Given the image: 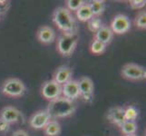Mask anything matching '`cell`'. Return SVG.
Segmentation results:
<instances>
[{"label":"cell","mask_w":146,"mask_h":136,"mask_svg":"<svg viewBox=\"0 0 146 136\" xmlns=\"http://www.w3.org/2000/svg\"><path fill=\"white\" fill-rule=\"evenodd\" d=\"M53 22L63 34H71L78 32L76 20L72 12L65 7H59L53 13Z\"/></svg>","instance_id":"cell-1"},{"label":"cell","mask_w":146,"mask_h":136,"mask_svg":"<svg viewBox=\"0 0 146 136\" xmlns=\"http://www.w3.org/2000/svg\"><path fill=\"white\" fill-rule=\"evenodd\" d=\"M75 110H76V107L74 102L61 96L49 102L46 112L50 115L51 119L56 120L71 116L74 113Z\"/></svg>","instance_id":"cell-2"},{"label":"cell","mask_w":146,"mask_h":136,"mask_svg":"<svg viewBox=\"0 0 146 136\" xmlns=\"http://www.w3.org/2000/svg\"><path fill=\"white\" fill-rule=\"evenodd\" d=\"M79 41L78 32L71 34H62L57 39L56 50L64 57L72 55Z\"/></svg>","instance_id":"cell-3"},{"label":"cell","mask_w":146,"mask_h":136,"mask_svg":"<svg viewBox=\"0 0 146 136\" xmlns=\"http://www.w3.org/2000/svg\"><path fill=\"white\" fill-rule=\"evenodd\" d=\"M2 94L7 97L18 98L26 92V85L18 78H8L2 84Z\"/></svg>","instance_id":"cell-4"},{"label":"cell","mask_w":146,"mask_h":136,"mask_svg":"<svg viewBox=\"0 0 146 136\" xmlns=\"http://www.w3.org/2000/svg\"><path fill=\"white\" fill-rule=\"evenodd\" d=\"M121 75L129 81H143L146 78V70L142 65L129 63L121 69Z\"/></svg>","instance_id":"cell-5"},{"label":"cell","mask_w":146,"mask_h":136,"mask_svg":"<svg viewBox=\"0 0 146 136\" xmlns=\"http://www.w3.org/2000/svg\"><path fill=\"white\" fill-rule=\"evenodd\" d=\"M41 94L46 100L51 102L62 96V85L54 82L53 79L48 80L42 84Z\"/></svg>","instance_id":"cell-6"},{"label":"cell","mask_w":146,"mask_h":136,"mask_svg":"<svg viewBox=\"0 0 146 136\" xmlns=\"http://www.w3.org/2000/svg\"><path fill=\"white\" fill-rule=\"evenodd\" d=\"M78 87L80 92V97L84 102L92 103L94 100V86L92 79L88 76H83L78 80Z\"/></svg>","instance_id":"cell-7"},{"label":"cell","mask_w":146,"mask_h":136,"mask_svg":"<svg viewBox=\"0 0 146 136\" xmlns=\"http://www.w3.org/2000/svg\"><path fill=\"white\" fill-rule=\"evenodd\" d=\"M131 20L130 18L123 14L116 15L112 20L110 25V28L113 34H123L127 33L131 29Z\"/></svg>","instance_id":"cell-8"},{"label":"cell","mask_w":146,"mask_h":136,"mask_svg":"<svg viewBox=\"0 0 146 136\" xmlns=\"http://www.w3.org/2000/svg\"><path fill=\"white\" fill-rule=\"evenodd\" d=\"M51 117L46 110H40L35 113L29 119L30 127L35 130H44L47 123L51 121Z\"/></svg>","instance_id":"cell-9"},{"label":"cell","mask_w":146,"mask_h":136,"mask_svg":"<svg viewBox=\"0 0 146 136\" xmlns=\"http://www.w3.org/2000/svg\"><path fill=\"white\" fill-rule=\"evenodd\" d=\"M62 96L72 102L80 97L78 82L76 80L72 79L62 85Z\"/></svg>","instance_id":"cell-10"},{"label":"cell","mask_w":146,"mask_h":136,"mask_svg":"<svg viewBox=\"0 0 146 136\" xmlns=\"http://www.w3.org/2000/svg\"><path fill=\"white\" fill-rule=\"evenodd\" d=\"M106 118L111 123L116 125L117 127H121L122 124L125 122L123 107L113 106L111 107L106 113Z\"/></svg>","instance_id":"cell-11"},{"label":"cell","mask_w":146,"mask_h":136,"mask_svg":"<svg viewBox=\"0 0 146 136\" xmlns=\"http://www.w3.org/2000/svg\"><path fill=\"white\" fill-rule=\"evenodd\" d=\"M20 117H21L20 111L13 106H6L0 112V119H2L9 124L19 122Z\"/></svg>","instance_id":"cell-12"},{"label":"cell","mask_w":146,"mask_h":136,"mask_svg":"<svg viewBox=\"0 0 146 136\" xmlns=\"http://www.w3.org/2000/svg\"><path fill=\"white\" fill-rule=\"evenodd\" d=\"M56 37L54 30L48 26H43L36 32V38L43 44H52Z\"/></svg>","instance_id":"cell-13"},{"label":"cell","mask_w":146,"mask_h":136,"mask_svg":"<svg viewBox=\"0 0 146 136\" xmlns=\"http://www.w3.org/2000/svg\"><path fill=\"white\" fill-rule=\"evenodd\" d=\"M72 76H73L72 69L68 66H65V65H62V66H59L55 70L53 76V80L57 84L63 85L65 83L70 81V80H72Z\"/></svg>","instance_id":"cell-14"},{"label":"cell","mask_w":146,"mask_h":136,"mask_svg":"<svg viewBox=\"0 0 146 136\" xmlns=\"http://www.w3.org/2000/svg\"><path fill=\"white\" fill-rule=\"evenodd\" d=\"M113 34H114L113 33V31L111 30L109 27L104 26L103 25L98 31L96 33H94V39L107 45L108 44L112 42V40L113 38Z\"/></svg>","instance_id":"cell-15"},{"label":"cell","mask_w":146,"mask_h":136,"mask_svg":"<svg viewBox=\"0 0 146 136\" xmlns=\"http://www.w3.org/2000/svg\"><path fill=\"white\" fill-rule=\"evenodd\" d=\"M75 17H76L77 20L81 22H88L94 17L91 8H90L89 3L85 2L81 7L76 10L75 11Z\"/></svg>","instance_id":"cell-16"},{"label":"cell","mask_w":146,"mask_h":136,"mask_svg":"<svg viewBox=\"0 0 146 136\" xmlns=\"http://www.w3.org/2000/svg\"><path fill=\"white\" fill-rule=\"evenodd\" d=\"M46 136H58L61 133V125L57 120H51L47 125L44 128Z\"/></svg>","instance_id":"cell-17"},{"label":"cell","mask_w":146,"mask_h":136,"mask_svg":"<svg viewBox=\"0 0 146 136\" xmlns=\"http://www.w3.org/2000/svg\"><path fill=\"white\" fill-rule=\"evenodd\" d=\"M89 6L94 17H100L105 10V2L103 0H93L89 2Z\"/></svg>","instance_id":"cell-18"},{"label":"cell","mask_w":146,"mask_h":136,"mask_svg":"<svg viewBox=\"0 0 146 136\" xmlns=\"http://www.w3.org/2000/svg\"><path fill=\"white\" fill-rule=\"evenodd\" d=\"M137 123L135 122H131V121H125L120 127L121 132L123 133V135H131L135 134L137 132Z\"/></svg>","instance_id":"cell-19"},{"label":"cell","mask_w":146,"mask_h":136,"mask_svg":"<svg viewBox=\"0 0 146 136\" xmlns=\"http://www.w3.org/2000/svg\"><path fill=\"white\" fill-rule=\"evenodd\" d=\"M124 112V119L125 121H131V122H135V120L137 119L139 112L136 107H134L133 105H128L127 107L123 108Z\"/></svg>","instance_id":"cell-20"},{"label":"cell","mask_w":146,"mask_h":136,"mask_svg":"<svg viewBox=\"0 0 146 136\" xmlns=\"http://www.w3.org/2000/svg\"><path fill=\"white\" fill-rule=\"evenodd\" d=\"M105 50H106V44L101 43L95 39L93 40L91 45H90V51L93 54H102L105 52Z\"/></svg>","instance_id":"cell-21"},{"label":"cell","mask_w":146,"mask_h":136,"mask_svg":"<svg viewBox=\"0 0 146 136\" xmlns=\"http://www.w3.org/2000/svg\"><path fill=\"white\" fill-rule=\"evenodd\" d=\"M134 26L140 30L146 29V12L144 10L140 11L134 18Z\"/></svg>","instance_id":"cell-22"},{"label":"cell","mask_w":146,"mask_h":136,"mask_svg":"<svg viewBox=\"0 0 146 136\" xmlns=\"http://www.w3.org/2000/svg\"><path fill=\"white\" fill-rule=\"evenodd\" d=\"M102 26H103V22L100 17H93L87 22V27L89 29V31H91L92 33H96Z\"/></svg>","instance_id":"cell-23"},{"label":"cell","mask_w":146,"mask_h":136,"mask_svg":"<svg viewBox=\"0 0 146 136\" xmlns=\"http://www.w3.org/2000/svg\"><path fill=\"white\" fill-rule=\"evenodd\" d=\"M85 3L84 0H67L65 2V7H66L70 12L76 11L83 5Z\"/></svg>","instance_id":"cell-24"},{"label":"cell","mask_w":146,"mask_h":136,"mask_svg":"<svg viewBox=\"0 0 146 136\" xmlns=\"http://www.w3.org/2000/svg\"><path fill=\"white\" fill-rule=\"evenodd\" d=\"M129 3H130V7L133 9L139 10V9H143L145 7L146 1L145 0H131Z\"/></svg>","instance_id":"cell-25"},{"label":"cell","mask_w":146,"mask_h":136,"mask_svg":"<svg viewBox=\"0 0 146 136\" xmlns=\"http://www.w3.org/2000/svg\"><path fill=\"white\" fill-rule=\"evenodd\" d=\"M10 125L7 123V122H5V121H3L2 119H0V133H7L8 131L10 130Z\"/></svg>","instance_id":"cell-26"},{"label":"cell","mask_w":146,"mask_h":136,"mask_svg":"<svg viewBox=\"0 0 146 136\" xmlns=\"http://www.w3.org/2000/svg\"><path fill=\"white\" fill-rule=\"evenodd\" d=\"M12 136H29L28 135V133L26 132L25 130H17V131H16L14 133H13V135Z\"/></svg>","instance_id":"cell-27"},{"label":"cell","mask_w":146,"mask_h":136,"mask_svg":"<svg viewBox=\"0 0 146 136\" xmlns=\"http://www.w3.org/2000/svg\"><path fill=\"white\" fill-rule=\"evenodd\" d=\"M123 136H137L136 134H131V135H123Z\"/></svg>","instance_id":"cell-28"}]
</instances>
